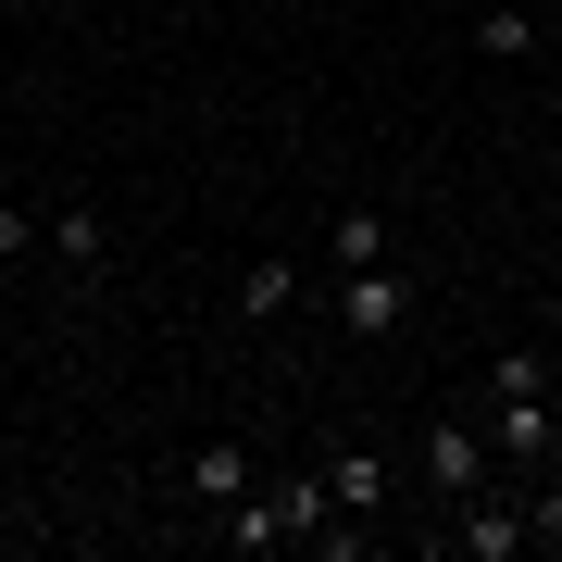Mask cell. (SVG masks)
<instances>
[{"instance_id": "6da1fadb", "label": "cell", "mask_w": 562, "mask_h": 562, "mask_svg": "<svg viewBox=\"0 0 562 562\" xmlns=\"http://www.w3.org/2000/svg\"><path fill=\"white\" fill-rule=\"evenodd\" d=\"M462 401L487 413V438H501V462H550L562 450V375H550V350H501Z\"/></svg>"}, {"instance_id": "5b68a950", "label": "cell", "mask_w": 562, "mask_h": 562, "mask_svg": "<svg viewBox=\"0 0 562 562\" xmlns=\"http://www.w3.org/2000/svg\"><path fill=\"white\" fill-rule=\"evenodd\" d=\"M450 550H462V562H513V550H538V501H501V487L450 501Z\"/></svg>"}, {"instance_id": "ba28073f", "label": "cell", "mask_w": 562, "mask_h": 562, "mask_svg": "<svg viewBox=\"0 0 562 562\" xmlns=\"http://www.w3.org/2000/svg\"><path fill=\"white\" fill-rule=\"evenodd\" d=\"M38 225H50L63 276H76V288H101V262H113V238H101V213H88V201H63V213H38Z\"/></svg>"}, {"instance_id": "7c38bea8", "label": "cell", "mask_w": 562, "mask_h": 562, "mask_svg": "<svg viewBox=\"0 0 562 562\" xmlns=\"http://www.w3.org/2000/svg\"><path fill=\"white\" fill-rule=\"evenodd\" d=\"M38 238H50V225H38V213H0V301H13V262H25V250H38Z\"/></svg>"}, {"instance_id": "277c9868", "label": "cell", "mask_w": 562, "mask_h": 562, "mask_svg": "<svg viewBox=\"0 0 562 562\" xmlns=\"http://www.w3.org/2000/svg\"><path fill=\"white\" fill-rule=\"evenodd\" d=\"M250 487H262V462H250V438H201V450L176 462V513H213V525H225V513L250 501Z\"/></svg>"}, {"instance_id": "8992f818", "label": "cell", "mask_w": 562, "mask_h": 562, "mask_svg": "<svg viewBox=\"0 0 562 562\" xmlns=\"http://www.w3.org/2000/svg\"><path fill=\"white\" fill-rule=\"evenodd\" d=\"M338 325L350 338H401L413 325V276L401 262H338Z\"/></svg>"}, {"instance_id": "4fadbf2b", "label": "cell", "mask_w": 562, "mask_h": 562, "mask_svg": "<svg viewBox=\"0 0 562 562\" xmlns=\"http://www.w3.org/2000/svg\"><path fill=\"white\" fill-rule=\"evenodd\" d=\"M513 13H562V0H513Z\"/></svg>"}, {"instance_id": "5bb4252c", "label": "cell", "mask_w": 562, "mask_h": 562, "mask_svg": "<svg viewBox=\"0 0 562 562\" xmlns=\"http://www.w3.org/2000/svg\"><path fill=\"white\" fill-rule=\"evenodd\" d=\"M550 201H562V150H550Z\"/></svg>"}, {"instance_id": "3957f363", "label": "cell", "mask_w": 562, "mask_h": 562, "mask_svg": "<svg viewBox=\"0 0 562 562\" xmlns=\"http://www.w3.org/2000/svg\"><path fill=\"white\" fill-rule=\"evenodd\" d=\"M425 487L438 501H475V487H501V438H487L475 401H450L438 425H425Z\"/></svg>"}, {"instance_id": "7a4b0ae2", "label": "cell", "mask_w": 562, "mask_h": 562, "mask_svg": "<svg viewBox=\"0 0 562 562\" xmlns=\"http://www.w3.org/2000/svg\"><path fill=\"white\" fill-rule=\"evenodd\" d=\"M325 525H338V487H325V462H288V475H262L250 501L213 525V538L262 562V550H325Z\"/></svg>"}, {"instance_id": "52a82bcc", "label": "cell", "mask_w": 562, "mask_h": 562, "mask_svg": "<svg viewBox=\"0 0 562 562\" xmlns=\"http://www.w3.org/2000/svg\"><path fill=\"white\" fill-rule=\"evenodd\" d=\"M325 487H338V513H350V525H387V501H401V475H387V450H375V438L325 450Z\"/></svg>"}, {"instance_id": "30bf717a", "label": "cell", "mask_w": 562, "mask_h": 562, "mask_svg": "<svg viewBox=\"0 0 562 562\" xmlns=\"http://www.w3.org/2000/svg\"><path fill=\"white\" fill-rule=\"evenodd\" d=\"M538 25H550V13H513V0H487V13H475V50H487V63H525V50H538Z\"/></svg>"}, {"instance_id": "9c48e42d", "label": "cell", "mask_w": 562, "mask_h": 562, "mask_svg": "<svg viewBox=\"0 0 562 562\" xmlns=\"http://www.w3.org/2000/svg\"><path fill=\"white\" fill-rule=\"evenodd\" d=\"M238 313H250V325L301 313V262H288V250H262V262H238Z\"/></svg>"}, {"instance_id": "8fae6325", "label": "cell", "mask_w": 562, "mask_h": 562, "mask_svg": "<svg viewBox=\"0 0 562 562\" xmlns=\"http://www.w3.org/2000/svg\"><path fill=\"white\" fill-rule=\"evenodd\" d=\"M325 262H387V213H338L325 225Z\"/></svg>"}]
</instances>
